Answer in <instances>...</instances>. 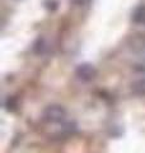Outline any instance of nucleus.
<instances>
[{"label":"nucleus","instance_id":"f257e3e1","mask_svg":"<svg viewBox=\"0 0 145 153\" xmlns=\"http://www.w3.org/2000/svg\"><path fill=\"white\" fill-rule=\"evenodd\" d=\"M65 117V110L60 106H50L43 112V120L48 123H60Z\"/></svg>","mask_w":145,"mask_h":153},{"label":"nucleus","instance_id":"f03ea898","mask_svg":"<svg viewBox=\"0 0 145 153\" xmlns=\"http://www.w3.org/2000/svg\"><path fill=\"white\" fill-rule=\"evenodd\" d=\"M76 74H78L79 78H81L83 80H90V79H93L95 76L97 71L92 65L83 64V65L78 66V69H76Z\"/></svg>","mask_w":145,"mask_h":153},{"label":"nucleus","instance_id":"7ed1b4c3","mask_svg":"<svg viewBox=\"0 0 145 153\" xmlns=\"http://www.w3.org/2000/svg\"><path fill=\"white\" fill-rule=\"evenodd\" d=\"M72 3L75 4V5H78V7H87V5H89L92 0H71Z\"/></svg>","mask_w":145,"mask_h":153}]
</instances>
